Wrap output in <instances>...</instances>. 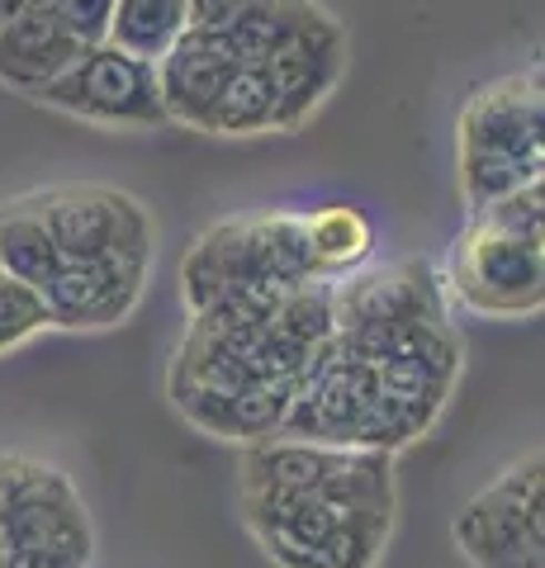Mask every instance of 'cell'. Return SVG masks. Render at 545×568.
<instances>
[{"instance_id":"8","label":"cell","mask_w":545,"mask_h":568,"mask_svg":"<svg viewBox=\"0 0 545 568\" xmlns=\"http://www.w3.org/2000/svg\"><path fill=\"white\" fill-rule=\"evenodd\" d=\"M417 317H446L436 275L422 261H394L380 271H351L332 280V323H337V332L394 327L417 323Z\"/></svg>"},{"instance_id":"5","label":"cell","mask_w":545,"mask_h":568,"mask_svg":"<svg viewBox=\"0 0 545 568\" xmlns=\"http://www.w3.org/2000/svg\"><path fill=\"white\" fill-rule=\"evenodd\" d=\"M52 246L62 261H133L152 265L157 227L152 213L110 185H52L33 190Z\"/></svg>"},{"instance_id":"10","label":"cell","mask_w":545,"mask_h":568,"mask_svg":"<svg viewBox=\"0 0 545 568\" xmlns=\"http://www.w3.org/2000/svg\"><path fill=\"white\" fill-rule=\"evenodd\" d=\"M0 549H29V555L62 559L72 568L91 564V521H85L81 497L58 469H39V478L20 493L0 526Z\"/></svg>"},{"instance_id":"22","label":"cell","mask_w":545,"mask_h":568,"mask_svg":"<svg viewBox=\"0 0 545 568\" xmlns=\"http://www.w3.org/2000/svg\"><path fill=\"white\" fill-rule=\"evenodd\" d=\"M24 6H33V0H0V24L14 20V14H20Z\"/></svg>"},{"instance_id":"20","label":"cell","mask_w":545,"mask_h":568,"mask_svg":"<svg viewBox=\"0 0 545 568\" xmlns=\"http://www.w3.org/2000/svg\"><path fill=\"white\" fill-rule=\"evenodd\" d=\"M39 459H24V455H0V526H6L10 507L20 503V493L39 478Z\"/></svg>"},{"instance_id":"19","label":"cell","mask_w":545,"mask_h":568,"mask_svg":"<svg viewBox=\"0 0 545 568\" xmlns=\"http://www.w3.org/2000/svg\"><path fill=\"white\" fill-rule=\"evenodd\" d=\"M58 10V20L91 48L110 39V20H114V0H48Z\"/></svg>"},{"instance_id":"21","label":"cell","mask_w":545,"mask_h":568,"mask_svg":"<svg viewBox=\"0 0 545 568\" xmlns=\"http://www.w3.org/2000/svg\"><path fill=\"white\" fill-rule=\"evenodd\" d=\"M242 6H248V0H190L185 29L190 33H223L242 14Z\"/></svg>"},{"instance_id":"1","label":"cell","mask_w":545,"mask_h":568,"mask_svg":"<svg viewBox=\"0 0 545 568\" xmlns=\"http://www.w3.org/2000/svg\"><path fill=\"white\" fill-rule=\"evenodd\" d=\"M242 517L280 568H375L394 526V455L294 436L252 440Z\"/></svg>"},{"instance_id":"2","label":"cell","mask_w":545,"mask_h":568,"mask_svg":"<svg viewBox=\"0 0 545 568\" xmlns=\"http://www.w3.org/2000/svg\"><path fill=\"white\" fill-rule=\"evenodd\" d=\"M451 294L480 317H536L545 304V181L470 213L451 246Z\"/></svg>"},{"instance_id":"17","label":"cell","mask_w":545,"mask_h":568,"mask_svg":"<svg viewBox=\"0 0 545 568\" xmlns=\"http://www.w3.org/2000/svg\"><path fill=\"white\" fill-rule=\"evenodd\" d=\"M185 20L190 0H114V20L104 43L124 48L143 62H157L185 33Z\"/></svg>"},{"instance_id":"6","label":"cell","mask_w":545,"mask_h":568,"mask_svg":"<svg viewBox=\"0 0 545 568\" xmlns=\"http://www.w3.org/2000/svg\"><path fill=\"white\" fill-rule=\"evenodd\" d=\"M33 100L85 123H104V129H157V123H166L157 67L114 43L81 48V58L58 81H48Z\"/></svg>"},{"instance_id":"9","label":"cell","mask_w":545,"mask_h":568,"mask_svg":"<svg viewBox=\"0 0 545 568\" xmlns=\"http://www.w3.org/2000/svg\"><path fill=\"white\" fill-rule=\"evenodd\" d=\"M148 284V265L133 261H58L39 294L52 327H114L138 308Z\"/></svg>"},{"instance_id":"18","label":"cell","mask_w":545,"mask_h":568,"mask_svg":"<svg viewBox=\"0 0 545 568\" xmlns=\"http://www.w3.org/2000/svg\"><path fill=\"white\" fill-rule=\"evenodd\" d=\"M43 327H52L48 308H43V294L33 290V284H20V280L0 275V355L20 351Z\"/></svg>"},{"instance_id":"12","label":"cell","mask_w":545,"mask_h":568,"mask_svg":"<svg viewBox=\"0 0 545 568\" xmlns=\"http://www.w3.org/2000/svg\"><path fill=\"white\" fill-rule=\"evenodd\" d=\"M261 280H271V275H266V261H261L256 213H252V219L214 223L195 246H190V256L181 265V284H185L190 313H200V308L219 304V298L248 290V284H261Z\"/></svg>"},{"instance_id":"3","label":"cell","mask_w":545,"mask_h":568,"mask_svg":"<svg viewBox=\"0 0 545 568\" xmlns=\"http://www.w3.org/2000/svg\"><path fill=\"white\" fill-rule=\"evenodd\" d=\"M455 166L465 209H484L545 181V95L541 67L480 85L455 123Z\"/></svg>"},{"instance_id":"11","label":"cell","mask_w":545,"mask_h":568,"mask_svg":"<svg viewBox=\"0 0 545 568\" xmlns=\"http://www.w3.org/2000/svg\"><path fill=\"white\" fill-rule=\"evenodd\" d=\"M152 67H157V91H162L166 123H185V129L204 133L209 110H214L223 81L233 77L238 58L223 48V39H214V33L185 29Z\"/></svg>"},{"instance_id":"15","label":"cell","mask_w":545,"mask_h":568,"mask_svg":"<svg viewBox=\"0 0 545 568\" xmlns=\"http://www.w3.org/2000/svg\"><path fill=\"white\" fill-rule=\"evenodd\" d=\"M58 246H52V233L43 223L33 194H20V200L0 204V275L20 280V284H39L58 271Z\"/></svg>"},{"instance_id":"4","label":"cell","mask_w":545,"mask_h":568,"mask_svg":"<svg viewBox=\"0 0 545 568\" xmlns=\"http://www.w3.org/2000/svg\"><path fill=\"white\" fill-rule=\"evenodd\" d=\"M455 545L474 568H545V465L541 450L488 484L455 517Z\"/></svg>"},{"instance_id":"7","label":"cell","mask_w":545,"mask_h":568,"mask_svg":"<svg viewBox=\"0 0 545 568\" xmlns=\"http://www.w3.org/2000/svg\"><path fill=\"white\" fill-rule=\"evenodd\" d=\"M261 71H266V81L275 91V133L304 129L313 110L337 91V81L346 71V29L319 6L261 62Z\"/></svg>"},{"instance_id":"16","label":"cell","mask_w":545,"mask_h":568,"mask_svg":"<svg viewBox=\"0 0 545 568\" xmlns=\"http://www.w3.org/2000/svg\"><path fill=\"white\" fill-rule=\"evenodd\" d=\"M204 133L219 138H252V133H275V91L266 71L256 62H238L233 77L223 81V91L209 110Z\"/></svg>"},{"instance_id":"14","label":"cell","mask_w":545,"mask_h":568,"mask_svg":"<svg viewBox=\"0 0 545 568\" xmlns=\"http://www.w3.org/2000/svg\"><path fill=\"white\" fill-rule=\"evenodd\" d=\"M304 242H309L313 271L323 280H342L365 265L375 246V227L356 204H323L304 213Z\"/></svg>"},{"instance_id":"13","label":"cell","mask_w":545,"mask_h":568,"mask_svg":"<svg viewBox=\"0 0 545 568\" xmlns=\"http://www.w3.org/2000/svg\"><path fill=\"white\" fill-rule=\"evenodd\" d=\"M81 39L58 20L48 0H33L14 20L0 24V81L10 91L39 95L48 81H58L81 58Z\"/></svg>"}]
</instances>
